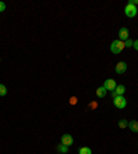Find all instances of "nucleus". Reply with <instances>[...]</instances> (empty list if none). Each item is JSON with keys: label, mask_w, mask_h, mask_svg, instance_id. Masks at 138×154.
Instances as JSON below:
<instances>
[{"label": "nucleus", "mask_w": 138, "mask_h": 154, "mask_svg": "<svg viewBox=\"0 0 138 154\" xmlns=\"http://www.w3.org/2000/svg\"><path fill=\"white\" fill-rule=\"evenodd\" d=\"M133 48H134L135 51H138V40H135V41L133 43Z\"/></svg>", "instance_id": "obj_18"}, {"label": "nucleus", "mask_w": 138, "mask_h": 154, "mask_svg": "<svg viewBox=\"0 0 138 154\" xmlns=\"http://www.w3.org/2000/svg\"><path fill=\"white\" fill-rule=\"evenodd\" d=\"M61 143L65 144V146H72L73 144V136L72 135H69V134H64L62 136H61Z\"/></svg>", "instance_id": "obj_5"}, {"label": "nucleus", "mask_w": 138, "mask_h": 154, "mask_svg": "<svg viewBox=\"0 0 138 154\" xmlns=\"http://www.w3.org/2000/svg\"><path fill=\"white\" fill-rule=\"evenodd\" d=\"M76 102H77L76 96H72V98H71V103H72V105H76Z\"/></svg>", "instance_id": "obj_19"}, {"label": "nucleus", "mask_w": 138, "mask_h": 154, "mask_svg": "<svg viewBox=\"0 0 138 154\" xmlns=\"http://www.w3.org/2000/svg\"><path fill=\"white\" fill-rule=\"evenodd\" d=\"M130 36V33H128V29L127 28H120L119 30V40H122V41H126Z\"/></svg>", "instance_id": "obj_8"}, {"label": "nucleus", "mask_w": 138, "mask_h": 154, "mask_svg": "<svg viewBox=\"0 0 138 154\" xmlns=\"http://www.w3.org/2000/svg\"><path fill=\"white\" fill-rule=\"evenodd\" d=\"M79 154H93V153H91V149L84 146V147H79Z\"/></svg>", "instance_id": "obj_12"}, {"label": "nucleus", "mask_w": 138, "mask_h": 154, "mask_svg": "<svg viewBox=\"0 0 138 154\" xmlns=\"http://www.w3.org/2000/svg\"><path fill=\"white\" fill-rule=\"evenodd\" d=\"M4 10H6V4H4L3 2H0V13H3Z\"/></svg>", "instance_id": "obj_16"}, {"label": "nucleus", "mask_w": 138, "mask_h": 154, "mask_svg": "<svg viewBox=\"0 0 138 154\" xmlns=\"http://www.w3.org/2000/svg\"><path fill=\"white\" fill-rule=\"evenodd\" d=\"M7 95V87L4 84H0V96H6Z\"/></svg>", "instance_id": "obj_13"}, {"label": "nucleus", "mask_w": 138, "mask_h": 154, "mask_svg": "<svg viewBox=\"0 0 138 154\" xmlns=\"http://www.w3.org/2000/svg\"><path fill=\"white\" fill-rule=\"evenodd\" d=\"M118 87V84H116V81L113 79H106L105 81H104V88L106 89V91H115V88Z\"/></svg>", "instance_id": "obj_4"}, {"label": "nucleus", "mask_w": 138, "mask_h": 154, "mask_svg": "<svg viewBox=\"0 0 138 154\" xmlns=\"http://www.w3.org/2000/svg\"><path fill=\"white\" fill-rule=\"evenodd\" d=\"M127 125H128L127 120H120V121H119V128H122V129H124Z\"/></svg>", "instance_id": "obj_14"}, {"label": "nucleus", "mask_w": 138, "mask_h": 154, "mask_svg": "<svg viewBox=\"0 0 138 154\" xmlns=\"http://www.w3.org/2000/svg\"><path fill=\"white\" fill-rule=\"evenodd\" d=\"M127 4H133V6H135L137 7V4H138V0H128V3Z\"/></svg>", "instance_id": "obj_17"}, {"label": "nucleus", "mask_w": 138, "mask_h": 154, "mask_svg": "<svg viewBox=\"0 0 138 154\" xmlns=\"http://www.w3.org/2000/svg\"><path fill=\"white\" fill-rule=\"evenodd\" d=\"M124 41H122V40H113L111 44V51L113 54H120L124 50Z\"/></svg>", "instance_id": "obj_1"}, {"label": "nucleus", "mask_w": 138, "mask_h": 154, "mask_svg": "<svg viewBox=\"0 0 138 154\" xmlns=\"http://www.w3.org/2000/svg\"><path fill=\"white\" fill-rule=\"evenodd\" d=\"M127 70V63L126 62H118L116 63V66H115V72L118 73V74H123V73Z\"/></svg>", "instance_id": "obj_6"}, {"label": "nucleus", "mask_w": 138, "mask_h": 154, "mask_svg": "<svg viewBox=\"0 0 138 154\" xmlns=\"http://www.w3.org/2000/svg\"><path fill=\"white\" fill-rule=\"evenodd\" d=\"M124 92H126L124 85H118V87L115 88V91H112V99L116 98V96H119V95H124Z\"/></svg>", "instance_id": "obj_7"}, {"label": "nucleus", "mask_w": 138, "mask_h": 154, "mask_svg": "<svg viewBox=\"0 0 138 154\" xmlns=\"http://www.w3.org/2000/svg\"><path fill=\"white\" fill-rule=\"evenodd\" d=\"M106 89L104 88V85H102V87H98V88H97V91H96V94H97V96H98V98H105V95H106Z\"/></svg>", "instance_id": "obj_10"}, {"label": "nucleus", "mask_w": 138, "mask_h": 154, "mask_svg": "<svg viewBox=\"0 0 138 154\" xmlns=\"http://www.w3.org/2000/svg\"><path fill=\"white\" fill-rule=\"evenodd\" d=\"M113 105L118 109H124L127 106V101H126L124 95H119L116 98H113Z\"/></svg>", "instance_id": "obj_2"}, {"label": "nucleus", "mask_w": 138, "mask_h": 154, "mask_svg": "<svg viewBox=\"0 0 138 154\" xmlns=\"http://www.w3.org/2000/svg\"><path fill=\"white\" fill-rule=\"evenodd\" d=\"M57 150L59 151V153H68V150H69V147L68 146H65V144H62V143H59L58 146H57Z\"/></svg>", "instance_id": "obj_11"}, {"label": "nucleus", "mask_w": 138, "mask_h": 154, "mask_svg": "<svg viewBox=\"0 0 138 154\" xmlns=\"http://www.w3.org/2000/svg\"><path fill=\"white\" fill-rule=\"evenodd\" d=\"M133 43H134V41H133V40L127 39V40H126V41H124V46H126V47H133Z\"/></svg>", "instance_id": "obj_15"}, {"label": "nucleus", "mask_w": 138, "mask_h": 154, "mask_svg": "<svg viewBox=\"0 0 138 154\" xmlns=\"http://www.w3.org/2000/svg\"><path fill=\"white\" fill-rule=\"evenodd\" d=\"M138 10H137V7L133 6V4H127V6L124 7V14L126 17H128V18H134L135 15H137Z\"/></svg>", "instance_id": "obj_3"}, {"label": "nucleus", "mask_w": 138, "mask_h": 154, "mask_svg": "<svg viewBox=\"0 0 138 154\" xmlns=\"http://www.w3.org/2000/svg\"><path fill=\"white\" fill-rule=\"evenodd\" d=\"M128 129L131 132H135V134H138V121H135V120H133V121H128Z\"/></svg>", "instance_id": "obj_9"}]
</instances>
